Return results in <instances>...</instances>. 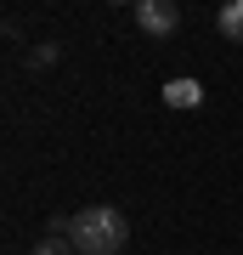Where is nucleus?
<instances>
[{
    "label": "nucleus",
    "mask_w": 243,
    "mask_h": 255,
    "mask_svg": "<svg viewBox=\"0 0 243 255\" xmlns=\"http://www.w3.org/2000/svg\"><path fill=\"white\" fill-rule=\"evenodd\" d=\"M125 238H130V227H125V216H119L113 204L80 210L74 227H68V244L80 250V255H119V250H125Z\"/></svg>",
    "instance_id": "nucleus-1"
},
{
    "label": "nucleus",
    "mask_w": 243,
    "mask_h": 255,
    "mask_svg": "<svg viewBox=\"0 0 243 255\" xmlns=\"http://www.w3.org/2000/svg\"><path fill=\"white\" fill-rule=\"evenodd\" d=\"M164 102H170V108H198V102H204V85L198 80H170V85H164Z\"/></svg>",
    "instance_id": "nucleus-3"
},
{
    "label": "nucleus",
    "mask_w": 243,
    "mask_h": 255,
    "mask_svg": "<svg viewBox=\"0 0 243 255\" xmlns=\"http://www.w3.org/2000/svg\"><path fill=\"white\" fill-rule=\"evenodd\" d=\"M215 28L232 40V46H243V0H226V6L215 11Z\"/></svg>",
    "instance_id": "nucleus-4"
},
{
    "label": "nucleus",
    "mask_w": 243,
    "mask_h": 255,
    "mask_svg": "<svg viewBox=\"0 0 243 255\" xmlns=\"http://www.w3.org/2000/svg\"><path fill=\"white\" fill-rule=\"evenodd\" d=\"M28 255H74V244H68V233H51V238H40Z\"/></svg>",
    "instance_id": "nucleus-5"
},
{
    "label": "nucleus",
    "mask_w": 243,
    "mask_h": 255,
    "mask_svg": "<svg viewBox=\"0 0 243 255\" xmlns=\"http://www.w3.org/2000/svg\"><path fill=\"white\" fill-rule=\"evenodd\" d=\"M130 17H136V28H142V34L170 40L175 28H181V6H175V0H136Z\"/></svg>",
    "instance_id": "nucleus-2"
}]
</instances>
